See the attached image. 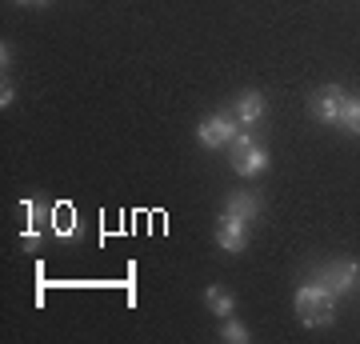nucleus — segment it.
Instances as JSON below:
<instances>
[{
  "instance_id": "obj_3",
  "label": "nucleus",
  "mask_w": 360,
  "mask_h": 344,
  "mask_svg": "<svg viewBox=\"0 0 360 344\" xmlns=\"http://www.w3.org/2000/svg\"><path fill=\"white\" fill-rule=\"evenodd\" d=\"M240 132V120L232 113H212L208 120H200V128H196V141H200V148H229L232 136Z\"/></svg>"
},
{
  "instance_id": "obj_7",
  "label": "nucleus",
  "mask_w": 360,
  "mask_h": 344,
  "mask_svg": "<svg viewBox=\"0 0 360 344\" xmlns=\"http://www.w3.org/2000/svg\"><path fill=\"white\" fill-rule=\"evenodd\" d=\"M224 212L229 217H236V220H245V224H252V220L260 217V196L257 192H232L229 200H224Z\"/></svg>"
},
{
  "instance_id": "obj_6",
  "label": "nucleus",
  "mask_w": 360,
  "mask_h": 344,
  "mask_svg": "<svg viewBox=\"0 0 360 344\" xmlns=\"http://www.w3.org/2000/svg\"><path fill=\"white\" fill-rule=\"evenodd\" d=\"M217 244L224 248V253H245L248 248V224L245 220H236V217H229V212H220V220H217Z\"/></svg>"
},
{
  "instance_id": "obj_9",
  "label": "nucleus",
  "mask_w": 360,
  "mask_h": 344,
  "mask_svg": "<svg viewBox=\"0 0 360 344\" xmlns=\"http://www.w3.org/2000/svg\"><path fill=\"white\" fill-rule=\"evenodd\" d=\"M205 305H208V312H212V317H232V312H236V296L229 293V288H224V284H208L205 288Z\"/></svg>"
},
{
  "instance_id": "obj_2",
  "label": "nucleus",
  "mask_w": 360,
  "mask_h": 344,
  "mask_svg": "<svg viewBox=\"0 0 360 344\" xmlns=\"http://www.w3.org/2000/svg\"><path fill=\"white\" fill-rule=\"evenodd\" d=\"M229 153H232V172H236V177H245V180L260 177V172L269 168V148H264V144H257L252 128H240V132L232 136Z\"/></svg>"
},
{
  "instance_id": "obj_11",
  "label": "nucleus",
  "mask_w": 360,
  "mask_h": 344,
  "mask_svg": "<svg viewBox=\"0 0 360 344\" xmlns=\"http://www.w3.org/2000/svg\"><path fill=\"white\" fill-rule=\"evenodd\" d=\"M340 128L360 136V96H348L345 101V113H340Z\"/></svg>"
},
{
  "instance_id": "obj_5",
  "label": "nucleus",
  "mask_w": 360,
  "mask_h": 344,
  "mask_svg": "<svg viewBox=\"0 0 360 344\" xmlns=\"http://www.w3.org/2000/svg\"><path fill=\"white\" fill-rule=\"evenodd\" d=\"M345 101L348 92L340 84H324L309 96V113L312 120H321V125H340V113H345Z\"/></svg>"
},
{
  "instance_id": "obj_13",
  "label": "nucleus",
  "mask_w": 360,
  "mask_h": 344,
  "mask_svg": "<svg viewBox=\"0 0 360 344\" xmlns=\"http://www.w3.org/2000/svg\"><path fill=\"white\" fill-rule=\"evenodd\" d=\"M16 4H25V8H32V4H44V0H16Z\"/></svg>"
},
{
  "instance_id": "obj_1",
  "label": "nucleus",
  "mask_w": 360,
  "mask_h": 344,
  "mask_svg": "<svg viewBox=\"0 0 360 344\" xmlns=\"http://www.w3.org/2000/svg\"><path fill=\"white\" fill-rule=\"evenodd\" d=\"M336 300L340 296L336 293H328L316 276L312 281H304L300 288H296V296H292V305H296V317L304 320L309 329H321V324H333L336 320Z\"/></svg>"
},
{
  "instance_id": "obj_8",
  "label": "nucleus",
  "mask_w": 360,
  "mask_h": 344,
  "mask_svg": "<svg viewBox=\"0 0 360 344\" xmlns=\"http://www.w3.org/2000/svg\"><path fill=\"white\" fill-rule=\"evenodd\" d=\"M264 92H257V89H248V92H240V101H236V120H240V128H252L264 116Z\"/></svg>"
},
{
  "instance_id": "obj_4",
  "label": "nucleus",
  "mask_w": 360,
  "mask_h": 344,
  "mask_svg": "<svg viewBox=\"0 0 360 344\" xmlns=\"http://www.w3.org/2000/svg\"><path fill=\"white\" fill-rule=\"evenodd\" d=\"M312 276H316V281H321L328 293L348 296V293L360 284V268L352 265V260H328V265H316V268H312Z\"/></svg>"
},
{
  "instance_id": "obj_10",
  "label": "nucleus",
  "mask_w": 360,
  "mask_h": 344,
  "mask_svg": "<svg viewBox=\"0 0 360 344\" xmlns=\"http://www.w3.org/2000/svg\"><path fill=\"white\" fill-rule=\"evenodd\" d=\"M220 340H229V344H248V340H252V332H248L240 320L224 317V324H220Z\"/></svg>"
},
{
  "instance_id": "obj_12",
  "label": "nucleus",
  "mask_w": 360,
  "mask_h": 344,
  "mask_svg": "<svg viewBox=\"0 0 360 344\" xmlns=\"http://www.w3.org/2000/svg\"><path fill=\"white\" fill-rule=\"evenodd\" d=\"M16 101V92H13V84H4V89H0V104H4V108H8V104Z\"/></svg>"
},
{
  "instance_id": "obj_14",
  "label": "nucleus",
  "mask_w": 360,
  "mask_h": 344,
  "mask_svg": "<svg viewBox=\"0 0 360 344\" xmlns=\"http://www.w3.org/2000/svg\"><path fill=\"white\" fill-rule=\"evenodd\" d=\"M44 4H49V0H44Z\"/></svg>"
}]
</instances>
